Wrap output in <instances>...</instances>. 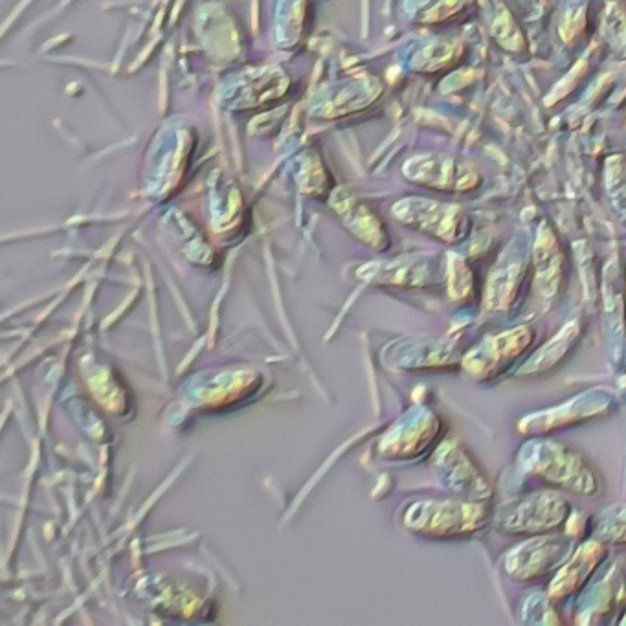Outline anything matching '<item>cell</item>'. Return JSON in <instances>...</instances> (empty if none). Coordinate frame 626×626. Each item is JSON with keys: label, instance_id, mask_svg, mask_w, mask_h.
I'll list each match as a JSON object with an SVG mask.
<instances>
[{"label": "cell", "instance_id": "obj_1", "mask_svg": "<svg viewBox=\"0 0 626 626\" xmlns=\"http://www.w3.org/2000/svg\"><path fill=\"white\" fill-rule=\"evenodd\" d=\"M557 458H559V465H575V463H579V459L571 456L568 452H560V454H557ZM571 470H573V467H553V472H548L546 476L551 478L549 481L566 485V481H568L566 478H570Z\"/></svg>", "mask_w": 626, "mask_h": 626}]
</instances>
